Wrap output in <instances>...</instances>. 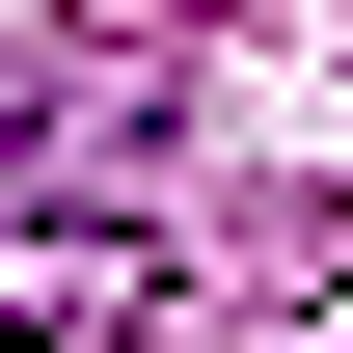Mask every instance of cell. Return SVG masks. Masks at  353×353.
Here are the masks:
<instances>
[{
	"label": "cell",
	"mask_w": 353,
	"mask_h": 353,
	"mask_svg": "<svg viewBox=\"0 0 353 353\" xmlns=\"http://www.w3.org/2000/svg\"><path fill=\"white\" fill-rule=\"evenodd\" d=\"M109 326H136V245H82V218L0 245V353H109Z\"/></svg>",
	"instance_id": "obj_1"
}]
</instances>
